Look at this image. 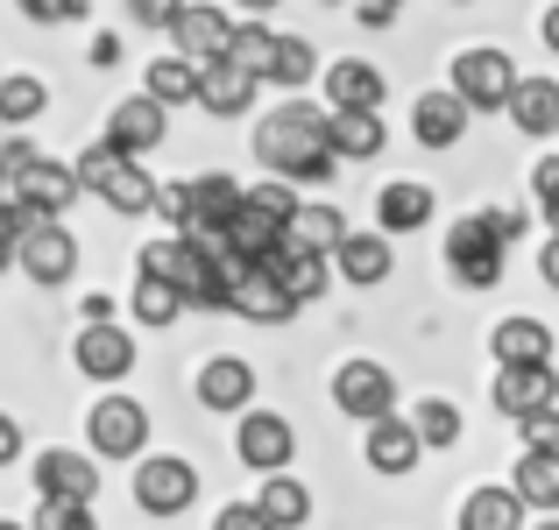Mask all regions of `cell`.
I'll return each instance as SVG.
<instances>
[{"label": "cell", "mask_w": 559, "mask_h": 530, "mask_svg": "<svg viewBox=\"0 0 559 530\" xmlns=\"http://www.w3.org/2000/svg\"><path fill=\"white\" fill-rule=\"evenodd\" d=\"M538 276L559 290V233H546V248H538Z\"/></svg>", "instance_id": "cell-48"}, {"label": "cell", "mask_w": 559, "mask_h": 530, "mask_svg": "<svg viewBox=\"0 0 559 530\" xmlns=\"http://www.w3.org/2000/svg\"><path fill=\"white\" fill-rule=\"evenodd\" d=\"M8 198H22L28 213H43V219H64V205L79 198V177H71L64 164H43L36 156V164H22L8 177Z\"/></svg>", "instance_id": "cell-12"}, {"label": "cell", "mask_w": 559, "mask_h": 530, "mask_svg": "<svg viewBox=\"0 0 559 530\" xmlns=\"http://www.w3.org/2000/svg\"><path fill=\"white\" fill-rule=\"evenodd\" d=\"M461 8H467V0H461Z\"/></svg>", "instance_id": "cell-59"}, {"label": "cell", "mask_w": 559, "mask_h": 530, "mask_svg": "<svg viewBox=\"0 0 559 530\" xmlns=\"http://www.w3.org/2000/svg\"><path fill=\"white\" fill-rule=\"evenodd\" d=\"M333 276H347V284H355V290H376L382 284V276H390L396 269V255H390V233H341V241H333Z\"/></svg>", "instance_id": "cell-17"}, {"label": "cell", "mask_w": 559, "mask_h": 530, "mask_svg": "<svg viewBox=\"0 0 559 530\" xmlns=\"http://www.w3.org/2000/svg\"><path fill=\"white\" fill-rule=\"evenodd\" d=\"M0 269H14V241H8V233H0Z\"/></svg>", "instance_id": "cell-52"}, {"label": "cell", "mask_w": 559, "mask_h": 530, "mask_svg": "<svg viewBox=\"0 0 559 530\" xmlns=\"http://www.w3.org/2000/svg\"><path fill=\"white\" fill-rule=\"evenodd\" d=\"M326 149L361 164V156H382L390 149V121L376 107H326Z\"/></svg>", "instance_id": "cell-15"}, {"label": "cell", "mask_w": 559, "mask_h": 530, "mask_svg": "<svg viewBox=\"0 0 559 530\" xmlns=\"http://www.w3.org/2000/svg\"><path fill=\"white\" fill-rule=\"evenodd\" d=\"M93 64L114 71V64H121V43H114V36H93Z\"/></svg>", "instance_id": "cell-50"}, {"label": "cell", "mask_w": 559, "mask_h": 530, "mask_svg": "<svg viewBox=\"0 0 559 530\" xmlns=\"http://www.w3.org/2000/svg\"><path fill=\"white\" fill-rule=\"evenodd\" d=\"M255 517L270 523V530H298L305 517H312V489H305L298 474H262V495H255Z\"/></svg>", "instance_id": "cell-29"}, {"label": "cell", "mask_w": 559, "mask_h": 530, "mask_svg": "<svg viewBox=\"0 0 559 530\" xmlns=\"http://www.w3.org/2000/svg\"><path fill=\"white\" fill-rule=\"evenodd\" d=\"M199 403L205 410H248L255 403V368H248L241 353H213V361L199 368Z\"/></svg>", "instance_id": "cell-23"}, {"label": "cell", "mask_w": 559, "mask_h": 530, "mask_svg": "<svg viewBox=\"0 0 559 530\" xmlns=\"http://www.w3.org/2000/svg\"><path fill=\"white\" fill-rule=\"evenodd\" d=\"M135 503L150 517H185L199 503V467L178 460V453H142L135 460Z\"/></svg>", "instance_id": "cell-4"}, {"label": "cell", "mask_w": 559, "mask_h": 530, "mask_svg": "<svg viewBox=\"0 0 559 530\" xmlns=\"http://www.w3.org/2000/svg\"><path fill=\"white\" fill-rule=\"evenodd\" d=\"M50 107V85L28 79V71H0V128H28Z\"/></svg>", "instance_id": "cell-33"}, {"label": "cell", "mask_w": 559, "mask_h": 530, "mask_svg": "<svg viewBox=\"0 0 559 530\" xmlns=\"http://www.w3.org/2000/svg\"><path fill=\"white\" fill-rule=\"evenodd\" d=\"M538 28H546V50H559V0L546 8V22H538Z\"/></svg>", "instance_id": "cell-51"}, {"label": "cell", "mask_w": 559, "mask_h": 530, "mask_svg": "<svg viewBox=\"0 0 559 530\" xmlns=\"http://www.w3.org/2000/svg\"><path fill=\"white\" fill-rule=\"evenodd\" d=\"M489 353H496V368H518V361H552V326H546V318H496Z\"/></svg>", "instance_id": "cell-28"}, {"label": "cell", "mask_w": 559, "mask_h": 530, "mask_svg": "<svg viewBox=\"0 0 559 530\" xmlns=\"http://www.w3.org/2000/svg\"><path fill=\"white\" fill-rule=\"evenodd\" d=\"M396 8H404V0H396Z\"/></svg>", "instance_id": "cell-57"}, {"label": "cell", "mask_w": 559, "mask_h": 530, "mask_svg": "<svg viewBox=\"0 0 559 530\" xmlns=\"http://www.w3.org/2000/svg\"><path fill=\"white\" fill-rule=\"evenodd\" d=\"M411 135H418L425 149H461V135H467V107H461L453 93H418Z\"/></svg>", "instance_id": "cell-26"}, {"label": "cell", "mask_w": 559, "mask_h": 530, "mask_svg": "<svg viewBox=\"0 0 559 530\" xmlns=\"http://www.w3.org/2000/svg\"><path fill=\"white\" fill-rule=\"evenodd\" d=\"M79 375H93V382H121L128 368H135V340H128L114 318H85V333H79Z\"/></svg>", "instance_id": "cell-13"}, {"label": "cell", "mask_w": 559, "mask_h": 530, "mask_svg": "<svg viewBox=\"0 0 559 530\" xmlns=\"http://www.w3.org/2000/svg\"><path fill=\"white\" fill-rule=\"evenodd\" d=\"M227 312H234V318H248V326H284L298 304L284 298V284H276L270 269H255V262H248V269L227 284Z\"/></svg>", "instance_id": "cell-14"}, {"label": "cell", "mask_w": 559, "mask_h": 530, "mask_svg": "<svg viewBox=\"0 0 559 530\" xmlns=\"http://www.w3.org/2000/svg\"><path fill=\"white\" fill-rule=\"evenodd\" d=\"M170 43H178V57H191V64H213V57H227V36H234V22H227V8H178V22L164 28Z\"/></svg>", "instance_id": "cell-18"}, {"label": "cell", "mask_w": 559, "mask_h": 530, "mask_svg": "<svg viewBox=\"0 0 559 530\" xmlns=\"http://www.w3.org/2000/svg\"><path fill=\"white\" fill-rule=\"evenodd\" d=\"M489 396L503 418H532V410L559 403V375H552V361H518V368H496Z\"/></svg>", "instance_id": "cell-10"}, {"label": "cell", "mask_w": 559, "mask_h": 530, "mask_svg": "<svg viewBox=\"0 0 559 530\" xmlns=\"http://www.w3.org/2000/svg\"><path fill=\"white\" fill-rule=\"evenodd\" d=\"M255 164L270 177H284V184H333L341 177V156L326 149V113L305 107V99H284V107H270L255 121Z\"/></svg>", "instance_id": "cell-1"}, {"label": "cell", "mask_w": 559, "mask_h": 530, "mask_svg": "<svg viewBox=\"0 0 559 530\" xmlns=\"http://www.w3.org/2000/svg\"><path fill=\"white\" fill-rule=\"evenodd\" d=\"M234 453H241L255 474H284L290 453H298V432H290L276 410H241V432H234Z\"/></svg>", "instance_id": "cell-9"}, {"label": "cell", "mask_w": 559, "mask_h": 530, "mask_svg": "<svg viewBox=\"0 0 559 530\" xmlns=\"http://www.w3.org/2000/svg\"><path fill=\"white\" fill-rule=\"evenodd\" d=\"M532 191H538V205H546V213H552V205H559V149H552L546 164L532 170Z\"/></svg>", "instance_id": "cell-45"}, {"label": "cell", "mask_w": 559, "mask_h": 530, "mask_svg": "<svg viewBox=\"0 0 559 530\" xmlns=\"http://www.w3.org/2000/svg\"><path fill=\"white\" fill-rule=\"evenodd\" d=\"M411 432H418V446H461V403H447V396H425L418 418H411Z\"/></svg>", "instance_id": "cell-38"}, {"label": "cell", "mask_w": 559, "mask_h": 530, "mask_svg": "<svg viewBox=\"0 0 559 530\" xmlns=\"http://www.w3.org/2000/svg\"><path fill=\"white\" fill-rule=\"evenodd\" d=\"M255 93H262V85L248 79V71H234L227 57H213V64H199V85H191V99H199L205 113H219V121H234V113H248V107H255Z\"/></svg>", "instance_id": "cell-20"}, {"label": "cell", "mask_w": 559, "mask_h": 530, "mask_svg": "<svg viewBox=\"0 0 559 530\" xmlns=\"http://www.w3.org/2000/svg\"><path fill=\"white\" fill-rule=\"evenodd\" d=\"M326 99L333 107H376L382 113V71L369 57H341V64H326Z\"/></svg>", "instance_id": "cell-31"}, {"label": "cell", "mask_w": 559, "mask_h": 530, "mask_svg": "<svg viewBox=\"0 0 559 530\" xmlns=\"http://www.w3.org/2000/svg\"><path fill=\"white\" fill-rule=\"evenodd\" d=\"M85 438H93L99 460H142V446H150V410H142L135 396H99L93 418H85Z\"/></svg>", "instance_id": "cell-6"}, {"label": "cell", "mask_w": 559, "mask_h": 530, "mask_svg": "<svg viewBox=\"0 0 559 530\" xmlns=\"http://www.w3.org/2000/svg\"><path fill=\"white\" fill-rule=\"evenodd\" d=\"M164 128H170V107H156L150 93H135V99H121V107H114L107 142L121 156H142V149H156V142H164Z\"/></svg>", "instance_id": "cell-21"}, {"label": "cell", "mask_w": 559, "mask_h": 530, "mask_svg": "<svg viewBox=\"0 0 559 530\" xmlns=\"http://www.w3.org/2000/svg\"><path fill=\"white\" fill-rule=\"evenodd\" d=\"M361 453H369L376 474H411L425 446H418V432H411V418L382 410V418H369V438H361Z\"/></svg>", "instance_id": "cell-22"}, {"label": "cell", "mask_w": 559, "mask_h": 530, "mask_svg": "<svg viewBox=\"0 0 559 530\" xmlns=\"http://www.w3.org/2000/svg\"><path fill=\"white\" fill-rule=\"evenodd\" d=\"M241 8H255V14H270V8H276V0H241Z\"/></svg>", "instance_id": "cell-53"}, {"label": "cell", "mask_w": 559, "mask_h": 530, "mask_svg": "<svg viewBox=\"0 0 559 530\" xmlns=\"http://www.w3.org/2000/svg\"><path fill=\"white\" fill-rule=\"evenodd\" d=\"M341 233H347L341 205H305V198H298L276 241H290V248H312V255H333V241H341Z\"/></svg>", "instance_id": "cell-30"}, {"label": "cell", "mask_w": 559, "mask_h": 530, "mask_svg": "<svg viewBox=\"0 0 559 530\" xmlns=\"http://www.w3.org/2000/svg\"><path fill=\"white\" fill-rule=\"evenodd\" d=\"M270 57H276V36H270V22H241V28H234V36H227V64L234 71H248V79H270Z\"/></svg>", "instance_id": "cell-36"}, {"label": "cell", "mask_w": 559, "mask_h": 530, "mask_svg": "<svg viewBox=\"0 0 559 530\" xmlns=\"http://www.w3.org/2000/svg\"><path fill=\"white\" fill-rule=\"evenodd\" d=\"M432 213H439V198L418 177H396V184L376 191V233H418V227H432Z\"/></svg>", "instance_id": "cell-19"}, {"label": "cell", "mask_w": 559, "mask_h": 530, "mask_svg": "<svg viewBox=\"0 0 559 530\" xmlns=\"http://www.w3.org/2000/svg\"><path fill=\"white\" fill-rule=\"evenodd\" d=\"M312 71H319V57H312V43H298V36H276V57H270V93H305L312 85Z\"/></svg>", "instance_id": "cell-35"}, {"label": "cell", "mask_w": 559, "mask_h": 530, "mask_svg": "<svg viewBox=\"0 0 559 530\" xmlns=\"http://www.w3.org/2000/svg\"><path fill=\"white\" fill-rule=\"evenodd\" d=\"M255 269H270L276 284H284V298H290V304H312V298H326V276H333V262H326V255H312V248L270 241V255H262Z\"/></svg>", "instance_id": "cell-11"}, {"label": "cell", "mask_w": 559, "mask_h": 530, "mask_svg": "<svg viewBox=\"0 0 559 530\" xmlns=\"http://www.w3.org/2000/svg\"><path fill=\"white\" fill-rule=\"evenodd\" d=\"M510 85H518V64H510V50H461L453 57V71H447V93L461 99L467 113H496L510 99Z\"/></svg>", "instance_id": "cell-3"}, {"label": "cell", "mask_w": 559, "mask_h": 530, "mask_svg": "<svg viewBox=\"0 0 559 530\" xmlns=\"http://www.w3.org/2000/svg\"><path fill=\"white\" fill-rule=\"evenodd\" d=\"M191 85H199V64H191V57H150V71H142V93H150L156 107H185Z\"/></svg>", "instance_id": "cell-34"}, {"label": "cell", "mask_w": 559, "mask_h": 530, "mask_svg": "<svg viewBox=\"0 0 559 530\" xmlns=\"http://www.w3.org/2000/svg\"><path fill=\"white\" fill-rule=\"evenodd\" d=\"M14 460H22V424L0 410V467H14Z\"/></svg>", "instance_id": "cell-47"}, {"label": "cell", "mask_w": 559, "mask_h": 530, "mask_svg": "<svg viewBox=\"0 0 559 530\" xmlns=\"http://www.w3.org/2000/svg\"><path fill=\"white\" fill-rule=\"evenodd\" d=\"M510 495H518L524 509H546V517H559V453L524 446L518 474H510Z\"/></svg>", "instance_id": "cell-27"}, {"label": "cell", "mask_w": 559, "mask_h": 530, "mask_svg": "<svg viewBox=\"0 0 559 530\" xmlns=\"http://www.w3.org/2000/svg\"><path fill=\"white\" fill-rule=\"evenodd\" d=\"M14 8L28 14V22H43V28H57V22H79L93 0H14Z\"/></svg>", "instance_id": "cell-41"}, {"label": "cell", "mask_w": 559, "mask_h": 530, "mask_svg": "<svg viewBox=\"0 0 559 530\" xmlns=\"http://www.w3.org/2000/svg\"><path fill=\"white\" fill-rule=\"evenodd\" d=\"M333 403L347 410V418H382V410H396V375L382 361H341L333 368Z\"/></svg>", "instance_id": "cell-8"}, {"label": "cell", "mask_w": 559, "mask_h": 530, "mask_svg": "<svg viewBox=\"0 0 559 530\" xmlns=\"http://www.w3.org/2000/svg\"><path fill=\"white\" fill-rule=\"evenodd\" d=\"M28 530H99V523H93V503H36Z\"/></svg>", "instance_id": "cell-40"}, {"label": "cell", "mask_w": 559, "mask_h": 530, "mask_svg": "<svg viewBox=\"0 0 559 530\" xmlns=\"http://www.w3.org/2000/svg\"><path fill=\"white\" fill-rule=\"evenodd\" d=\"M0 198H8V170H0Z\"/></svg>", "instance_id": "cell-56"}, {"label": "cell", "mask_w": 559, "mask_h": 530, "mask_svg": "<svg viewBox=\"0 0 559 530\" xmlns=\"http://www.w3.org/2000/svg\"><path fill=\"white\" fill-rule=\"evenodd\" d=\"M518 432H524V446H546V453H559V403L532 410V418H518Z\"/></svg>", "instance_id": "cell-42"}, {"label": "cell", "mask_w": 559, "mask_h": 530, "mask_svg": "<svg viewBox=\"0 0 559 530\" xmlns=\"http://www.w3.org/2000/svg\"><path fill=\"white\" fill-rule=\"evenodd\" d=\"M361 22H369V28H390L396 22V0H361Z\"/></svg>", "instance_id": "cell-49"}, {"label": "cell", "mask_w": 559, "mask_h": 530, "mask_svg": "<svg viewBox=\"0 0 559 530\" xmlns=\"http://www.w3.org/2000/svg\"><path fill=\"white\" fill-rule=\"evenodd\" d=\"M510 121L524 128V135H559V79H524L518 71V85H510Z\"/></svg>", "instance_id": "cell-24"}, {"label": "cell", "mask_w": 559, "mask_h": 530, "mask_svg": "<svg viewBox=\"0 0 559 530\" xmlns=\"http://www.w3.org/2000/svg\"><path fill=\"white\" fill-rule=\"evenodd\" d=\"M447 269H453V284H461V290H496V284H503V241L481 227V213L453 219V233H447Z\"/></svg>", "instance_id": "cell-5"}, {"label": "cell", "mask_w": 559, "mask_h": 530, "mask_svg": "<svg viewBox=\"0 0 559 530\" xmlns=\"http://www.w3.org/2000/svg\"><path fill=\"white\" fill-rule=\"evenodd\" d=\"M461 530H524V503L489 481V489H475L461 503Z\"/></svg>", "instance_id": "cell-32"}, {"label": "cell", "mask_w": 559, "mask_h": 530, "mask_svg": "<svg viewBox=\"0 0 559 530\" xmlns=\"http://www.w3.org/2000/svg\"><path fill=\"white\" fill-rule=\"evenodd\" d=\"M128 312H135L142 326H170V318L185 312V298L164 284V276H142V284H135V298H128Z\"/></svg>", "instance_id": "cell-39"}, {"label": "cell", "mask_w": 559, "mask_h": 530, "mask_svg": "<svg viewBox=\"0 0 559 530\" xmlns=\"http://www.w3.org/2000/svg\"><path fill=\"white\" fill-rule=\"evenodd\" d=\"M290 205H298V184H284V177H262V184H241V213H255L270 233H284Z\"/></svg>", "instance_id": "cell-37"}, {"label": "cell", "mask_w": 559, "mask_h": 530, "mask_svg": "<svg viewBox=\"0 0 559 530\" xmlns=\"http://www.w3.org/2000/svg\"><path fill=\"white\" fill-rule=\"evenodd\" d=\"M241 213V184H234V177H199V184H191V219H185V241H199V233H219L227 227V219Z\"/></svg>", "instance_id": "cell-25"}, {"label": "cell", "mask_w": 559, "mask_h": 530, "mask_svg": "<svg viewBox=\"0 0 559 530\" xmlns=\"http://www.w3.org/2000/svg\"><path fill=\"white\" fill-rule=\"evenodd\" d=\"M326 8H333V0H326Z\"/></svg>", "instance_id": "cell-58"}, {"label": "cell", "mask_w": 559, "mask_h": 530, "mask_svg": "<svg viewBox=\"0 0 559 530\" xmlns=\"http://www.w3.org/2000/svg\"><path fill=\"white\" fill-rule=\"evenodd\" d=\"M213 530H270V523L255 517V503H227V509L213 517Z\"/></svg>", "instance_id": "cell-46"}, {"label": "cell", "mask_w": 559, "mask_h": 530, "mask_svg": "<svg viewBox=\"0 0 559 530\" xmlns=\"http://www.w3.org/2000/svg\"><path fill=\"white\" fill-rule=\"evenodd\" d=\"M532 530H559V517H546V523H532Z\"/></svg>", "instance_id": "cell-54"}, {"label": "cell", "mask_w": 559, "mask_h": 530, "mask_svg": "<svg viewBox=\"0 0 559 530\" xmlns=\"http://www.w3.org/2000/svg\"><path fill=\"white\" fill-rule=\"evenodd\" d=\"M99 495V467L85 453H43L36 460V503H93Z\"/></svg>", "instance_id": "cell-16"}, {"label": "cell", "mask_w": 559, "mask_h": 530, "mask_svg": "<svg viewBox=\"0 0 559 530\" xmlns=\"http://www.w3.org/2000/svg\"><path fill=\"white\" fill-rule=\"evenodd\" d=\"M150 213H164L170 227H185L191 219V184H156V198H150Z\"/></svg>", "instance_id": "cell-43"}, {"label": "cell", "mask_w": 559, "mask_h": 530, "mask_svg": "<svg viewBox=\"0 0 559 530\" xmlns=\"http://www.w3.org/2000/svg\"><path fill=\"white\" fill-rule=\"evenodd\" d=\"M0 530H28V523H8V517H0Z\"/></svg>", "instance_id": "cell-55"}, {"label": "cell", "mask_w": 559, "mask_h": 530, "mask_svg": "<svg viewBox=\"0 0 559 530\" xmlns=\"http://www.w3.org/2000/svg\"><path fill=\"white\" fill-rule=\"evenodd\" d=\"M178 8H185V0H128V14H135L142 28H170V22H178Z\"/></svg>", "instance_id": "cell-44"}, {"label": "cell", "mask_w": 559, "mask_h": 530, "mask_svg": "<svg viewBox=\"0 0 559 530\" xmlns=\"http://www.w3.org/2000/svg\"><path fill=\"white\" fill-rule=\"evenodd\" d=\"M14 269H22L28 284H64V276L79 269V241H71L64 219H36V227L14 241Z\"/></svg>", "instance_id": "cell-7"}, {"label": "cell", "mask_w": 559, "mask_h": 530, "mask_svg": "<svg viewBox=\"0 0 559 530\" xmlns=\"http://www.w3.org/2000/svg\"><path fill=\"white\" fill-rule=\"evenodd\" d=\"M71 177H79V191H99V205H114L121 219H135V213H150V198H156V177L135 164V156H121L107 135L93 142V149L71 164Z\"/></svg>", "instance_id": "cell-2"}]
</instances>
